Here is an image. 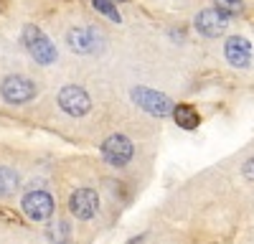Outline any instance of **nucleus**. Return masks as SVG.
I'll return each instance as SVG.
<instances>
[{
	"label": "nucleus",
	"mask_w": 254,
	"mask_h": 244,
	"mask_svg": "<svg viewBox=\"0 0 254 244\" xmlns=\"http://www.w3.org/2000/svg\"><path fill=\"white\" fill-rule=\"evenodd\" d=\"M23 46H26V51L38 61V64L49 66V64L56 61V46L51 44V38L41 28H36L33 23H28L23 28Z\"/></svg>",
	"instance_id": "f257e3e1"
},
{
	"label": "nucleus",
	"mask_w": 254,
	"mask_h": 244,
	"mask_svg": "<svg viewBox=\"0 0 254 244\" xmlns=\"http://www.w3.org/2000/svg\"><path fill=\"white\" fill-rule=\"evenodd\" d=\"M36 84L28 76H20V74H8L3 81H0V94L8 105H26L36 97Z\"/></svg>",
	"instance_id": "f03ea898"
},
{
	"label": "nucleus",
	"mask_w": 254,
	"mask_h": 244,
	"mask_svg": "<svg viewBox=\"0 0 254 244\" xmlns=\"http://www.w3.org/2000/svg\"><path fill=\"white\" fill-rule=\"evenodd\" d=\"M132 153H135V148H132L130 137H125V135H110L102 142V158L115 168L127 166L132 160Z\"/></svg>",
	"instance_id": "7ed1b4c3"
},
{
	"label": "nucleus",
	"mask_w": 254,
	"mask_h": 244,
	"mask_svg": "<svg viewBox=\"0 0 254 244\" xmlns=\"http://www.w3.org/2000/svg\"><path fill=\"white\" fill-rule=\"evenodd\" d=\"M20 206H23V214L33 221H46L54 216V198L49 191H28L20 198Z\"/></svg>",
	"instance_id": "20e7f679"
},
{
	"label": "nucleus",
	"mask_w": 254,
	"mask_h": 244,
	"mask_svg": "<svg viewBox=\"0 0 254 244\" xmlns=\"http://www.w3.org/2000/svg\"><path fill=\"white\" fill-rule=\"evenodd\" d=\"M59 105H61L64 112L71 115V117H84L92 110V99H89V94L84 92L81 87L69 84V87H64L59 92Z\"/></svg>",
	"instance_id": "39448f33"
},
{
	"label": "nucleus",
	"mask_w": 254,
	"mask_h": 244,
	"mask_svg": "<svg viewBox=\"0 0 254 244\" xmlns=\"http://www.w3.org/2000/svg\"><path fill=\"white\" fill-rule=\"evenodd\" d=\"M132 99L137 102V105H140L145 112H150V115H155V117L173 115V105H171V99H168L165 94H160V92H155V89L137 87V89H132Z\"/></svg>",
	"instance_id": "423d86ee"
},
{
	"label": "nucleus",
	"mask_w": 254,
	"mask_h": 244,
	"mask_svg": "<svg viewBox=\"0 0 254 244\" xmlns=\"http://www.w3.org/2000/svg\"><path fill=\"white\" fill-rule=\"evenodd\" d=\"M69 211L81 221H89L99 211V196L92 188H76L69 198Z\"/></svg>",
	"instance_id": "0eeeda50"
},
{
	"label": "nucleus",
	"mask_w": 254,
	"mask_h": 244,
	"mask_svg": "<svg viewBox=\"0 0 254 244\" xmlns=\"http://www.w3.org/2000/svg\"><path fill=\"white\" fill-rule=\"evenodd\" d=\"M226 26H229V18H226L224 13H219L216 8L201 10V13L196 15V28H198V33H203V36H208V38L221 36V33L226 31Z\"/></svg>",
	"instance_id": "6e6552de"
},
{
	"label": "nucleus",
	"mask_w": 254,
	"mask_h": 244,
	"mask_svg": "<svg viewBox=\"0 0 254 244\" xmlns=\"http://www.w3.org/2000/svg\"><path fill=\"white\" fill-rule=\"evenodd\" d=\"M66 44L76 54H94L99 51V33L94 28H71L66 36Z\"/></svg>",
	"instance_id": "1a4fd4ad"
},
{
	"label": "nucleus",
	"mask_w": 254,
	"mask_h": 244,
	"mask_svg": "<svg viewBox=\"0 0 254 244\" xmlns=\"http://www.w3.org/2000/svg\"><path fill=\"white\" fill-rule=\"evenodd\" d=\"M224 54L229 59V64L237 66V69H247L249 61H252V46H249V41L242 38V36H231L226 41V46H224Z\"/></svg>",
	"instance_id": "9d476101"
},
{
	"label": "nucleus",
	"mask_w": 254,
	"mask_h": 244,
	"mask_svg": "<svg viewBox=\"0 0 254 244\" xmlns=\"http://www.w3.org/2000/svg\"><path fill=\"white\" fill-rule=\"evenodd\" d=\"M173 120L176 125L183 127V130H196L198 122H201V115L193 105H176L173 107Z\"/></svg>",
	"instance_id": "9b49d317"
},
{
	"label": "nucleus",
	"mask_w": 254,
	"mask_h": 244,
	"mask_svg": "<svg viewBox=\"0 0 254 244\" xmlns=\"http://www.w3.org/2000/svg\"><path fill=\"white\" fill-rule=\"evenodd\" d=\"M18 173L13 168H5L0 166V196H13L15 188H18Z\"/></svg>",
	"instance_id": "f8f14e48"
},
{
	"label": "nucleus",
	"mask_w": 254,
	"mask_h": 244,
	"mask_svg": "<svg viewBox=\"0 0 254 244\" xmlns=\"http://www.w3.org/2000/svg\"><path fill=\"white\" fill-rule=\"evenodd\" d=\"M69 234H71L69 221H64V219H56L51 227H49V237H51V242H56V244L69 242Z\"/></svg>",
	"instance_id": "ddd939ff"
},
{
	"label": "nucleus",
	"mask_w": 254,
	"mask_h": 244,
	"mask_svg": "<svg viewBox=\"0 0 254 244\" xmlns=\"http://www.w3.org/2000/svg\"><path fill=\"white\" fill-rule=\"evenodd\" d=\"M214 3H216V10L224 13L226 18L239 15V13L244 10V3H242V0H214Z\"/></svg>",
	"instance_id": "4468645a"
},
{
	"label": "nucleus",
	"mask_w": 254,
	"mask_h": 244,
	"mask_svg": "<svg viewBox=\"0 0 254 244\" xmlns=\"http://www.w3.org/2000/svg\"><path fill=\"white\" fill-rule=\"evenodd\" d=\"M92 5L102 13V15H107L110 20H115V23H120V10H117V5L112 3V0H92Z\"/></svg>",
	"instance_id": "2eb2a0df"
},
{
	"label": "nucleus",
	"mask_w": 254,
	"mask_h": 244,
	"mask_svg": "<svg viewBox=\"0 0 254 244\" xmlns=\"http://www.w3.org/2000/svg\"><path fill=\"white\" fill-rule=\"evenodd\" d=\"M244 176H247L249 181H254V158H249V160L244 163Z\"/></svg>",
	"instance_id": "dca6fc26"
}]
</instances>
